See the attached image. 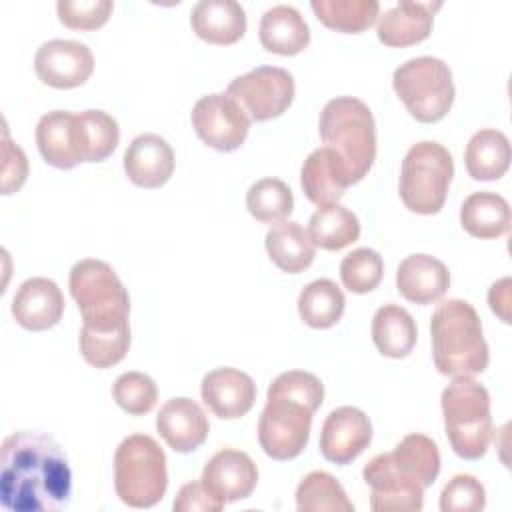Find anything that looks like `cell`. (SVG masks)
<instances>
[{
    "label": "cell",
    "mask_w": 512,
    "mask_h": 512,
    "mask_svg": "<svg viewBox=\"0 0 512 512\" xmlns=\"http://www.w3.org/2000/svg\"><path fill=\"white\" fill-rule=\"evenodd\" d=\"M72 470L62 446L38 430H18L0 448V502L10 512H56L70 504Z\"/></svg>",
    "instance_id": "1"
},
{
    "label": "cell",
    "mask_w": 512,
    "mask_h": 512,
    "mask_svg": "<svg viewBox=\"0 0 512 512\" xmlns=\"http://www.w3.org/2000/svg\"><path fill=\"white\" fill-rule=\"evenodd\" d=\"M68 288L82 314L80 352L94 368L118 364L130 348V296L110 264L84 258L70 270Z\"/></svg>",
    "instance_id": "2"
},
{
    "label": "cell",
    "mask_w": 512,
    "mask_h": 512,
    "mask_svg": "<svg viewBox=\"0 0 512 512\" xmlns=\"http://www.w3.org/2000/svg\"><path fill=\"white\" fill-rule=\"evenodd\" d=\"M324 400V384L304 370H288L272 380L258 418V442L274 460H292L308 444L312 416Z\"/></svg>",
    "instance_id": "3"
},
{
    "label": "cell",
    "mask_w": 512,
    "mask_h": 512,
    "mask_svg": "<svg viewBox=\"0 0 512 512\" xmlns=\"http://www.w3.org/2000/svg\"><path fill=\"white\" fill-rule=\"evenodd\" d=\"M432 358L450 378L482 374L490 362L488 344L476 308L460 298L442 300L430 318Z\"/></svg>",
    "instance_id": "4"
},
{
    "label": "cell",
    "mask_w": 512,
    "mask_h": 512,
    "mask_svg": "<svg viewBox=\"0 0 512 512\" xmlns=\"http://www.w3.org/2000/svg\"><path fill=\"white\" fill-rule=\"evenodd\" d=\"M324 146L336 152L352 184L360 182L376 158V124L370 108L354 96H338L320 112Z\"/></svg>",
    "instance_id": "5"
},
{
    "label": "cell",
    "mask_w": 512,
    "mask_h": 512,
    "mask_svg": "<svg viewBox=\"0 0 512 512\" xmlns=\"http://www.w3.org/2000/svg\"><path fill=\"white\" fill-rule=\"evenodd\" d=\"M444 430L452 450L466 460L486 454L492 440L490 394L474 378L460 376L442 390Z\"/></svg>",
    "instance_id": "6"
},
{
    "label": "cell",
    "mask_w": 512,
    "mask_h": 512,
    "mask_svg": "<svg viewBox=\"0 0 512 512\" xmlns=\"http://www.w3.org/2000/svg\"><path fill=\"white\" fill-rule=\"evenodd\" d=\"M114 488L130 508H152L168 488L166 454L148 434L126 436L114 452Z\"/></svg>",
    "instance_id": "7"
},
{
    "label": "cell",
    "mask_w": 512,
    "mask_h": 512,
    "mask_svg": "<svg viewBox=\"0 0 512 512\" xmlns=\"http://www.w3.org/2000/svg\"><path fill=\"white\" fill-rule=\"evenodd\" d=\"M454 176L450 152L434 142L422 140L408 148L400 168V198L416 214H436L446 202Z\"/></svg>",
    "instance_id": "8"
},
{
    "label": "cell",
    "mask_w": 512,
    "mask_h": 512,
    "mask_svg": "<svg viewBox=\"0 0 512 512\" xmlns=\"http://www.w3.org/2000/svg\"><path fill=\"white\" fill-rule=\"evenodd\" d=\"M392 86L418 122L442 120L454 102V80L448 64L436 56H416L392 74Z\"/></svg>",
    "instance_id": "9"
},
{
    "label": "cell",
    "mask_w": 512,
    "mask_h": 512,
    "mask_svg": "<svg viewBox=\"0 0 512 512\" xmlns=\"http://www.w3.org/2000/svg\"><path fill=\"white\" fill-rule=\"evenodd\" d=\"M294 78L280 66H256L250 72L234 78L226 94L232 96L250 120L264 122L278 118L294 100Z\"/></svg>",
    "instance_id": "10"
},
{
    "label": "cell",
    "mask_w": 512,
    "mask_h": 512,
    "mask_svg": "<svg viewBox=\"0 0 512 512\" xmlns=\"http://www.w3.org/2000/svg\"><path fill=\"white\" fill-rule=\"evenodd\" d=\"M198 138L220 152L240 148L250 130V116L226 92H214L196 100L190 112Z\"/></svg>",
    "instance_id": "11"
},
{
    "label": "cell",
    "mask_w": 512,
    "mask_h": 512,
    "mask_svg": "<svg viewBox=\"0 0 512 512\" xmlns=\"http://www.w3.org/2000/svg\"><path fill=\"white\" fill-rule=\"evenodd\" d=\"M364 482L370 486V508L374 512L412 510L424 506V486L402 474L388 452L376 454L362 470Z\"/></svg>",
    "instance_id": "12"
},
{
    "label": "cell",
    "mask_w": 512,
    "mask_h": 512,
    "mask_svg": "<svg viewBox=\"0 0 512 512\" xmlns=\"http://www.w3.org/2000/svg\"><path fill=\"white\" fill-rule=\"evenodd\" d=\"M34 70L44 84L68 90L90 78L94 70V56L82 42L54 38L40 44L36 50Z\"/></svg>",
    "instance_id": "13"
},
{
    "label": "cell",
    "mask_w": 512,
    "mask_h": 512,
    "mask_svg": "<svg viewBox=\"0 0 512 512\" xmlns=\"http://www.w3.org/2000/svg\"><path fill=\"white\" fill-rule=\"evenodd\" d=\"M372 440L370 418L354 406L332 410L320 430V452L328 462L350 464L358 458Z\"/></svg>",
    "instance_id": "14"
},
{
    "label": "cell",
    "mask_w": 512,
    "mask_h": 512,
    "mask_svg": "<svg viewBox=\"0 0 512 512\" xmlns=\"http://www.w3.org/2000/svg\"><path fill=\"white\" fill-rule=\"evenodd\" d=\"M200 482L220 502H238L254 492L258 468L246 452L224 448L204 464Z\"/></svg>",
    "instance_id": "15"
},
{
    "label": "cell",
    "mask_w": 512,
    "mask_h": 512,
    "mask_svg": "<svg viewBox=\"0 0 512 512\" xmlns=\"http://www.w3.org/2000/svg\"><path fill=\"white\" fill-rule=\"evenodd\" d=\"M200 396L208 410L222 418L234 420L250 412L256 402L254 380L238 368H216L202 378Z\"/></svg>",
    "instance_id": "16"
},
{
    "label": "cell",
    "mask_w": 512,
    "mask_h": 512,
    "mask_svg": "<svg viewBox=\"0 0 512 512\" xmlns=\"http://www.w3.org/2000/svg\"><path fill=\"white\" fill-rule=\"evenodd\" d=\"M64 312V296L58 284L44 276L24 280L12 298L14 320L32 332L56 326Z\"/></svg>",
    "instance_id": "17"
},
{
    "label": "cell",
    "mask_w": 512,
    "mask_h": 512,
    "mask_svg": "<svg viewBox=\"0 0 512 512\" xmlns=\"http://www.w3.org/2000/svg\"><path fill=\"white\" fill-rule=\"evenodd\" d=\"M156 430L174 452L188 454L206 442L210 422L198 402L180 396L170 398L160 408L156 416Z\"/></svg>",
    "instance_id": "18"
},
{
    "label": "cell",
    "mask_w": 512,
    "mask_h": 512,
    "mask_svg": "<svg viewBox=\"0 0 512 512\" xmlns=\"http://www.w3.org/2000/svg\"><path fill=\"white\" fill-rule=\"evenodd\" d=\"M442 2L402 0L378 16L376 34L384 46L404 48L426 40L432 32L434 12Z\"/></svg>",
    "instance_id": "19"
},
{
    "label": "cell",
    "mask_w": 512,
    "mask_h": 512,
    "mask_svg": "<svg viewBox=\"0 0 512 512\" xmlns=\"http://www.w3.org/2000/svg\"><path fill=\"white\" fill-rule=\"evenodd\" d=\"M124 172L140 188H160L174 172V150L158 134H140L124 152Z\"/></svg>",
    "instance_id": "20"
},
{
    "label": "cell",
    "mask_w": 512,
    "mask_h": 512,
    "mask_svg": "<svg viewBox=\"0 0 512 512\" xmlns=\"http://www.w3.org/2000/svg\"><path fill=\"white\" fill-rule=\"evenodd\" d=\"M300 184L306 198L316 206L338 204L344 190L352 186L344 164L328 146H320L308 154L300 170Z\"/></svg>",
    "instance_id": "21"
},
{
    "label": "cell",
    "mask_w": 512,
    "mask_h": 512,
    "mask_svg": "<svg viewBox=\"0 0 512 512\" xmlns=\"http://www.w3.org/2000/svg\"><path fill=\"white\" fill-rule=\"evenodd\" d=\"M450 286L446 264L430 254H410L396 270L398 292L414 304H432L440 300Z\"/></svg>",
    "instance_id": "22"
},
{
    "label": "cell",
    "mask_w": 512,
    "mask_h": 512,
    "mask_svg": "<svg viewBox=\"0 0 512 512\" xmlns=\"http://www.w3.org/2000/svg\"><path fill=\"white\" fill-rule=\"evenodd\" d=\"M36 144L42 158L60 170L82 162L76 134V116L70 110L46 112L36 124Z\"/></svg>",
    "instance_id": "23"
},
{
    "label": "cell",
    "mask_w": 512,
    "mask_h": 512,
    "mask_svg": "<svg viewBox=\"0 0 512 512\" xmlns=\"http://www.w3.org/2000/svg\"><path fill=\"white\" fill-rule=\"evenodd\" d=\"M198 38L210 44H234L246 32V12L236 0H200L190 12Z\"/></svg>",
    "instance_id": "24"
},
{
    "label": "cell",
    "mask_w": 512,
    "mask_h": 512,
    "mask_svg": "<svg viewBox=\"0 0 512 512\" xmlns=\"http://www.w3.org/2000/svg\"><path fill=\"white\" fill-rule=\"evenodd\" d=\"M260 44L274 54L294 56L310 42V28L304 16L290 4H276L260 18Z\"/></svg>",
    "instance_id": "25"
},
{
    "label": "cell",
    "mask_w": 512,
    "mask_h": 512,
    "mask_svg": "<svg viewBox=\"0 0 512 512\" xmlns=\"http://www.w3.org/2000/svg\"><path fill=\"white\" fill-rule=\"evenodd\" d=\"M266 252L270 260L288 274H298L306 270L316 254V246L310 240L308 230H304L294 220H282L266 232Z\"/></svg>",
    "instance_id": "26"
},
{
    "label": "cell",
    "mask_w": 512,
    "mask_h": 512,
    "mask_svg": "<svg viewBox=\"0 0 512 512\" xmlns=\"http://www.w3.org/2000/svg\"><path fill=\"white\" fill-rule=\"evenodd\" d=\"M510 222V206L506 198L496 192H474L462 202L460 224L474 238H498L508 232Z\"/></svg>",
    "instance_id": "27"
},
{
    "label": "cell",
    "mask_w": 512,
    "mask_h": 512,
    "mask_svg": "<svg viewBox=\"0 0 512 512\" xmlns=\"http://www.w3.org/2000/svg\"><path fill=\"white\" fill-rule=\"evenodd\" d=\"M512 150L504 132L496 128L478 130L466 144L464 164L474 180H498L510 166Z\"/></svg>",
    "instance_id": "28"
},
{
    "label": "cell",
    "mask_w": 512,
    "mask_h": 512,
    "mask_svg": "<svg viewBox=\"0 0 512 512\" xmlns=\"http://www.w3.org/2000/svg\"><path fill=\"white\" fill-rule=\"evenodd\" d=\"M418 338L416 322L398 304H384L372 318V340L382 356L404 358L412 352Z\"/></svg>",
    "instance_id": "29"
},
{
    "label": "cell",
    "mask_w": 512,
    "mask_h": 512,
    "mask_svg": "<svg viewBox=\"0 0 512 512\" xmlns=\"http://www.w3.org/2000/svg\"><path fill=\"white\" fill-rule=\"evenodd\" d=\"M394 466L406 474L408 478L416 480L424 488L434 484L440 472V452L432 438L426 434H406L392 452H388Z\"/></svg>",
    "instance_id": "30"
},
{
    "label": "cell",
    "mask_w": 512,
    "mask_h": 512,
    "mask_svg": "<svg viewBox=\"0 0 512 512\" xmlns=\"http://www.w3.org/2000/svg\"><path fill=\"white\" fill-rule=\"evenodd\" d=\"M82 162L106 160L120 142V128L114 116L104 110L74 112Z\"/></svg>",
    "instance_id": "31"
},
{
    "label": "cell",
    "mask_w": 512,
    "mask_h": 512,
    "mask_svg": "<svg viewBox=\"0 0 512 512\" xmlns=\"http://www.w3.org/2000/svg\"><path fill=\"white\" fill-rule=\"evenodd\" d=\"M308 234L314 246L322 250H342L360 236V222L352 210L342 204L318 206L310 216Z\"/></svg>",
    "instance_id": "32"
},
{
    "label": "cell",
    "mask_w": 512,
    "mask_h": 512,
    "mask_svg": "<svg viewBox=\"0 0 512 512\" xmlns=\"http://www.w3.org/2000/svg\"><path fill=\"white\" fill-rule=\"evenodd\" d=\"M346 298L340 286L330 278H318L306 284L298 296V314L310 328H330L344 312Z\"/></svg>",
    "instance_id": "33"
},
{
    "label": "cell",
    "mask_w": 512,
    "mask_h": 512,
    "mask_svg": "<svg viewBox=\"0 0 512 512\" xmlns=\"http://www.w3.org/2000/svg\"><path fill=\"white\" fill-rule=\"evenodd\" d=\"M296 508L300 512H354L342 484L324 470H314L300 480Z\"/></svg>",
    "instance_id": "34"
},
{
    "label": "cell",
    "mask_w": 512,
    "mask_h": 512,
    "mask_svg": "<svg viewBox=\"0 0 512 512\" xmlns=\"http://www.w3.org/2000/svg\"><path fill=\"white\" fill-rule=\"evenodd\" d=\"M310 8L326 28L352 34L370 28L380 14L378 0H312Z\"/></svg>",
    "instance_id": "35"
},
{
    "label": "cell",
    "mask_w": 512,
    "mask_h": 512,
    "mask_svg": "<svg viewBox=\"0 0 512 512\" xmlns=\"http://www.w3.org/2000/svg\"><path fill=\"white\" fill-rule=\"evenodd\" d=\"M248 212L264 224H278L294 210L290 186L280 178H260L246 192Z\"/></svg>",
    "instance_id": "36"
},
{
    "label": "cell",
    "mask_w": 512,
    "mask_h": 512,
    "mask_svg": "<svg viewBox=\"0 0 512 512\" xmlns=\"http://www.w3.org/2000/svg\"><path fill=\"white\" fill-rule=\"evenodd\" d=\"M384 274L382 256L372 248H356L340 262V278L344 288L354 294L372 292Z\"/></svg>",
    "instance_id": "37"
},
{
    "label": "cell",
    "mask_w": 512,
    "mask_h": 512,
    "mask_svg": "<svg viewBox=\"0 0 512 512\" xmlns=\"http://www.w3.org/2000/svg\"><path fill=\"white\" fill-rule=\"evenodd\" d=\"M112 396L124 412L132 416H142L154 408L158 400V388L148 374L132 370L120 374L114 380Z\"/></svg>",
    "instance_id": "38"
},
{
    "label": "cell",
    "mask_w": 512,
    "mask_h": 512,
    "mask_svg": "<svg viewBox=\"0 0 512 512\" xmlns=\"http://www.w3.org/2000/svg\"><path fill=\"white\" fill-rule=\"evenodd\" d=\"M486 506V490L472 474H456L440 494L442 512H478Z\"/></svg>",
    "instance_id": "39"
},
{
    "label": "cell",
    "mask_w": 512,
    "mask_h": 512,
    "mask_svg": "<svg viewBox=\"0 0 512 512\" xmlns=\"http://www.w3.org/2000/svg\"><path fill=\"white\" fill-rule=\"evenodd\" d=\"M114 10L110 0H58L56 12L64 26L72 30H94L106 24Z\"/></svg>",
    "instance_id": "40"
},
{
    "label": "cell",
    "mask_w": 512,
    "mask_h": 512,
    "mask_svg": "<svg viewBox=\"0 0 512 512\" xmlns=\"http://www.w3.org/2000/svg\"><path fill=\"white\" fill-rule=\"evenodd\" d=\"M2 194H12L20 190L28 176V160L24 150L8 138L4 130L2 136Z\"/></svg>",
    "instance_id": "41"
},
{
    "label": "cell",
    "mask_w": 512,
    "mask_h": 512,
    "mask_svg": "<svg viewBox=\"0 0 512 512\" xmlns=\"http://www.w3.org/2000/svg\"><path fill=\"white\" fill-rule=\"evenodd\" d=\"M172 508L174 512H218L224 508V502L212 496L200 480H192L178 490Z\"/></svg>",
    "instance_id": "42"
},
{
    "label": "cell",
    "mask_w": 512,
    "mask_h": 512,
    "mask_svg": "<svg viewBox=\"0 0 512 512\" xmlns=\"http://www.w3.org/2000/svg\"><path fill=\"white\" fill-rule=\"evenodd\" d=\"M510 288H512V280L510 278H502L498 282H494L488 290V304L492 308L494 314L500 316L502 322H510Z\"/></svg>",
    "instance_id": "43"
}]
</instances>
